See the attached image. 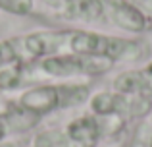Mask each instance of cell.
<instances>
[{"instance_id": "obj_11", "label": "cell", "mask_w": 152, "mask_h": 147, "mask_svg": "<svg viewBox=\"0 0 152 147\" xmlns=\"http://www.w3.org/2000/svg\"><path fill=\"white\" fill-rule=\"evenodd\" d=\"M131 2H133V4H137L139 8H141V6H148L150 10H152V0H131Z\"/></svg>"}, {"instance_id": "obj_5", "label": "cell", "mask_w": 152, "mask_h": 147, "mask_svg": "<svg viewBox=\"0 0 152 147\" xmlns=\"http://www.w3.org/2000/svg\"><path fill=\"white\" fill-rule=\"evenodd\" d=\"M102 4L104 21L119 27L127 33H145L150 19L137 4L131 0H98Z\"/></svg>"}, {"instance_id": "obj_10", "label": "cell", "mask_w": 152, "mask_h": 147, "mask_svg": "<svg viewBox=\"0 0 152 147\" xmlns=\"http://www.w3.org/2000/svg\"><path fill=\"white\" fill-rule=\"evenodd\" d=\"M35 8L33 0H0V10L12 16H29Z\"/></svg>"}, {"instance_id": "obj_4", "label": "cell", "mask_w": 152, "mask_h": 147, "mask_svg": "<svg viewBox=\"0 0 152 147\" xmlns=\"http://www.w3.org/2000/svg\"><path fill=\"white\" fill-rule=\"evenodd\" d=\"M114 62L108 58L87 56V54L62 52L42 58L39 68L52 78H77V75H100L112 70Z\"/></svg>"}, {"instance_id": "obj_3", "label": "cell", "mask_w": 152, "mask_h": 147, "mask_svg": "<svg viewBox=\"0 0 152 147\" xmlns=\"http://www.w3.org/2000/svg\"><path fill=\"white\" fill-rule=\"evenodd\" d=\"M66 52L108 58V60H112L115 64V62L139 58L142 52V47L139 41H133V39L114 37V35L96 33V31L73 29L67 35V50Z\"/></svg>"}, {"instance_id": "obj_1", "label": "cell", "mask_w": 152, "mask_h": 147, "mask_svg": "<svg viewBox=\"0 0 152 147\" xmlns=\"http://www.w3.org/2000/svg\"><path fill=\"white\" fill-rule=\"evenodd\" d=\"M69 31H35L0 41V70L25 66L67 50Z\"/></svg>"}, {"instance_id": "obj_6", "label": "cell", "mask_w": 152, "mask_h": 147, "mask_svg": "<svg viewBox=\"0 0 152 147\" xmlns=\"http://www.w3.org/2000/svg\"><path fill=\"white\" fill-rule=\"evenodd\" d=\"M41 2L64 19L85 23L104 21L102 4L98 0H41Z\"/></svg>"}, {"instance_id": "obj_2", "label": "cell", "mask_w": 152, "mask_h": 147, "mask_svg": "<svg viewBox=\"0 0 152 147\" xmlns=\"http://www.w3.org/2000/svg\"><path fill=\"white\" fill-rule=\"evenodd\" d=\"M89 97V87L79 83H60V85H37L19 95L18 106L33 118H41L54 110L81 105Z\"/></svg>"}, {"instance_id": "obj_7", "label": "cell", "mask_w": 152, "mask_h": 147, "mask_svg": "<svg viewBox=\"0 0 152 147\" xmlns=\"http://www.w3.org/2000/svg\"><path fill=\"white\" fill-rule=\"evenodd\" d=\"M69 147H96L102 137V124L98 116L85 114L71 120L64 130Z\"/></svg>"}, {"instance_id": "obj_9", "label": "cell", "mask_w": 152, "mask_h": 147, "mask_svg": "<svg viewBox=\"0 0 152 147\" xmlns=\"http://www.w3.org/2000/svg\"><path fill=\"white\" fill-rule=\"evenodd\" d=\"M112 87L125 97H152V78L146 70H127L114 79Z\"/></svg>"}, {"instance_id": "obj_12", "label": "cell", "mask_w": 152, "mask_h": 147, "mask_svg": "<svg viewBox=\"0 0 152 147\" xmlns=\"http://www.w3.org/2000/svg\"><path fill=\"white\" fill-rule=\"evenodd\" d=\"M148 147H152V136H150V143H148Z\"/></svg>"}, {"instance_id": "obj_8", "label": "cell", "mask_w": 152, "mask_h": 147, "mask_svg": "<svg viewBox=\"0 0 152 147\" xmlns=\"http://www.w3.org/2000/svg\"><path fill=\"white\" fill-rule=\"evenodd\" d=\"M91 110L98 118H129V99L115 91H100L91 99Z\"/></svg>"}]
</instances>
